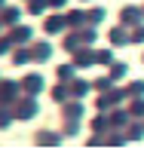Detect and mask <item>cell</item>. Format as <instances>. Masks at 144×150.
I'll return each mask as SVG.
<instances>
[{
	"instance_id": "cell-4",
	"label": "cell",
	"mask_w": 144,
	"mask_h": 150,
	"mask_svg": "<svg viewBox=\"0 0 144 150\" xmlns=\"http://www.w3.org/2000/svg\"><path fill=\"white\" fill-rule=\"evenodd\" d=\"M126 43H129L126 31L123 28H111V46H126Z\"/></svg>"
},
{
	"instance_id": "cell-5",
	"label": "cell",
	"mask_w": 144,
	"mask_h": 150,
	"mask_svg": "<svg viewBox=\"0 0 144 150\" xmlns=\"http://www.w3.org/2000/svg\"><path fill=\"white\" fill-rule=\"evenodd\" d=\"M12 40H16V43H28L31 40V28H12Z\"/></svg>"
},
{
	"instance_id": "cell-10",
	"label": "cell",
	"mask_w": 144,
	"mask_h": 150,
	"mask_svg": "<svg viewBox=\"0 0 144 150\" xmlns=\"http://www.w3.org/2000/svg\"><path fill=\"white\" fill-rule=\"evenodd\" d=\"M28 61H31L28 52H12V64H28Z\"/></svg>"
},
{
	"instance_id": "cell-18",
	"label": "cell",
	"mask_w": 144,
	"mask_h": 150,
	"mask_svg": "<svg viewBox=\"0 0 144 150\" xmlns=\"http://www.w3.org/2000/svg\"><path fill=\"white\" fill-rule=\"evenodd\" d=\"M95 58H98L101 64H107V61H111V52H95Z\"/></svg>"
},
{
	"instance_id": "cell-15",
	"label": "cell",
	"mask_w": 144,
	"mask_h": 150,
	"mask_svg": "<svg viewBox=\"0 0 144 150\" xmlns=\"http://www.w3.org/2000/svg\"><path fill=\"white\" fill-rule=\"evenodd\" d=\"M129 40H132V43H144V28H135V31H132V37H129Z\"/></svg>"
},
{
	"instance_id": "cell-1",
	"label": "cell",
	"mask_w": 144,
	"mask_h": 150,
	"mask_svg": "<svg viewBox=\"0 0 144 150\" xmlns=\"http://www.w3.org/2000/svg\"><path fill=\"white\" fill-rule=\"evenodd\" d=\"M25 92L28 95H37V92H43V77H40V74H31V77H25Z\"/></svg>"
},
{
	"instance_id": "cell-3",
	"label": "cell",
	"mask_w": 144,
	"mask_h": 150,
	"mask_svg": "<svg viewBox=\"0 0 144 150\" xmlns=\"http://www.w3.org/2000/svg\"><path fill=\"white\" fill-rule=\"evenodd\" d=\"M49 55H52V46H49V43H37V46L31 49V58H34V61H46Z\"/></svg>"
},
{
	"instance_id": "cell-7",
	"label": "cell",
	"mask_w": 144,
	"mask_h": 150,
	"mask_svg": "<svg viewBox=\"0 0 144 150\" xmlns=\"http://www.w3.org/2000/svg\"><path fill=\"white\" fill-rule=\"evenodd\" d=\"M71 86H74L71 92L80 98V95H86V92H89V86H92V83H86V80H77V83H71Z\"/></svg>"
},
{
	"instance_id": "cell-12",
	"label": "cell",
	"mask_w": 144,
	"mask_h": 150,
	"mask_svg": "<svg viewBox=\"0 0 144 150\" xmlns=\"http://www.w3.org/2000/svg\"><path fill=\"white\" fill-rule=\"evenodd\" d=\"M71 77H74V67H71V64L58 67V80H71Z\"/></svg>"
},
{
	"instance_id": "cell-16",
	"label": "cell",
	"mask_w": 144,
	"mask_h": 150,
	"mask_svg": "<svg viewBox=\"0 0 144 150\" xmlns=\"http://www.w3.org/2000/svg\"><path fill=\"white\" fill-rule=\"evenodd\" d=\"M92 86H95V89H98V92H104V89H107V86H111V80H107V77H101V80H95V83H92Z\"/></svg>"
},
{
	"instance_id": "cell-2",
	"label": "cell",
	"mask_w": 144,
	"mask_h": 150,
	"mask_svg": "<svg viewBox=\"0 0 144 150\" xmlns=\"http://www.w3.org/2000/svg\"><path fill=\"white\" fill-rule=\"evenodd\" d=\"M34 113H37V104H34L31 98H28V101H22V104L16 107V117H18V120H31Z\"/></svg>"
},
{
	"instance_id": "cell-21",
	"label": "cell",
	"mask_w": 144,
	"mask_h": 150,
	"mask_svg": "<svg viewBox=\"0 0 144 150\" xmlns=\"http://www.w3.org/2000/svg\"><path fill=\"white\" fill-rule=\"evenodd\" d=\"M0 3H3V0H0Z\"/></svg>"
},
{
	"instance_id": "cell-14",
	"label": "cell",
	"mask_w": 144,
	"mask_h": 150,
	"mask_svg": "<svg viewBox=\"0 0 144 150\" xmlns=\"http://www.w3.org/2000/svg\"><path fill=\"white\" fill-rule=\"evenodd\" d=\"M126 74V64H111V77L116 80V77H123Z\"/></svg>"
},
{
	"instance_id": "cell-6",
	"label": "cell",
	"mask_w": 144,
	"mask_h": 150,
	"mask_svg": "<svg viewBox=\"0 0 144 150\" xmlns=\"http://www.w3.org/2000/svg\"><path fill=\"white\" fill-rule=\"evenodd\" d=\"M101 18H104V9H98V6H95V9H89V12H86V22H89V25H98Z\"/></svg>"
},
{
	"instance_id": "cell-20",
	"label": "cell",
	"mask_w": 144,
	"mask_h": 150,
	"mask_svg": "<svg viewBox=\"0 0 144 150\" xmlns=\"http://www.w3.org/2000/svg\"><path fill=\"white\" fill-rule=\"evenodd\" d=\"M132 113H144V104H138V101H135V104H132Z\"/></svg>"
},
{
	"instance_id": "cell-19",
	"label": "cell",
	"mask_w": 144,
	"mask_h": 150,
	"mask_svg": "<svg viewBox=\"0 0 144 150\" xmlns=\"http://www.w3.org/2000/svg\"><path fill=\"white\" fill-rule=\"evenodd\" d=\"M46 28H49V31H58V28H61V18H49V25H46Z\"/></svg>"
},
{
	"instance_id": "cell-9",
	"label": "cell",
	"mask_w": 144,
	"mask_h": 150,
	"mask_svg": "<svg viewBox=\"0 0 144 150\" xmlns=\"http://www.w3.org/2000/svg\"><path fill=\"white\" fill-rule=\"evenodd\" d=\"M135 18H138V9H135V6H126V9H123V22H135Z\"/></svg>"
},
{
	"instance_id": "cell-13",
	"label": "cell",
	"mask_w": 144,
	"mask_h": 150,
	"mask_svg": "<svg viewBox=\"0 0 144 150\" xmlns=\"http://www.w3.org/2000/svg\"><path fill=\"white\" fill-rule=\"evenodd\" d=\"M129 86H132V89H129L132 95H144V80H135V83H129Z\"/></svg>"
},
{
	"instance_id": "cell-8",
	"label": "cell",
	"mask_w": 144,
	"mask_h": 150,
	"mask_svg": "<svg viewBox=\"0 0 144 150\" xmlns=\"http://www.w3.org/2000/svg\"><path fill=\"white\" fill-rule=\"evenodd\" d=\"M37 144H58V138L52 132H37Z\"/></svg>"
},
{
	"instance_id": "cell-17",
	"label": "cell",
	"mask_w": 144,
	"mask_h": 150,
	"mask_svg": "<svg viewBox=\"0 0 144 150\" xmlns=\"http://www.w3.org/2000/svg\"><path fill=\"white\" fill-rule=\"evenodd\" d=\"M31 12H37V16H40V9H43V6H46V0H31Z\"/></svg>"
},
{
	"instance_id": "cell-11",
	"label": "cell",
	"mask_w": 144,
	"mask_h": 150,
	"mask_svg": "<svg viewBox=\"0 0 144 150\" xmlns=\"http://www.w3.org/2000/svg\"><path fill=\"white\" fill-rule=\"evenodd\" d=\"M52 98H55V101H65L67 98V86H55V89H52Z\"/></svg>"
}]
</instances>
